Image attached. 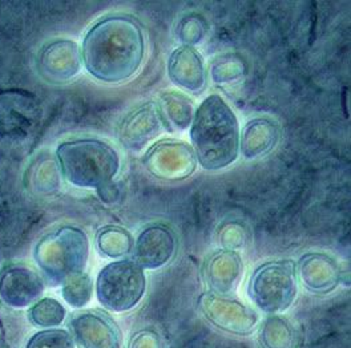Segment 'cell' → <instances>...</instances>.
Returning a JSON list of instances; mask_svg holds the SVG:
<instances>
[{
  "label": "cell",
  "mask_w": 351,
  "mask_h": 348,
  "mask_svg": "<svg viewBox=\"0 0 351 348\" xmlns=\"http://www.w3.org/2000/svg\"><path fill=\"white\" fill-rule=\"evenodd\" d=\"M88 73L107 84L131 80L145 58V36L140 22L125 14L101 18L88 29L82 44Z\"/></svg>",
  "instance_id": "obj_1"
},
{
  "label": "cell",
  "mask_w": 351,
  "mask_h": 348,
  "mask_svg": "<svg viewBox=\"0 0 351 348\" xmlns=\"http://www.w3.org/2000/svg\"><path fill=\"white\" fill-rule=\"evenodd\" d=\"M100 305L112 312H125L138 305L145 295L147 277L132 258H123L104 266L96 279Z\"/></svg>",
  "instance_id": "obj_5"
},
{
  "label": "cell",
  "mask_w": 351,
  "mask_h": 348,
  "mask_svg": "<svg viewBox=\"0 0 351 348\" xmlns=\"http://www.w3.org/2000/svg\"><path fill=\"white\" fill-rule=\"evenodd\" d=\"M178 240L175 232L167 225L154 223L140 232L134 240L132 260L143 270L164 267L175 258Z\"/></svg>",
  "instance_id": "obj_11"
},
{
  "label": "cell",
  "mask_w": 351,
  "mask_h": 348,
  "mask_svg": "<svg viewBox=\"0 0 351 348\" xmlns=\"http://www.w3.org/2000/svg\"><path fill=\"white\" fill-rule=\"evenodd\" d=\"M82 66L80 47L76 42L68 39L45 44L36 60L39 75L51 84L68 83L79 75Z\"/></svg>",
  "instance_id": "obj_10"
},
{
  "label": "cell",
  "mask_w": 351,
  "mask_h": 348,
  "mask_svg": "<svg viewBox=\"0 0 351 348\" xmlns=\"http://www.w3.org/2000/svg\"><path fill=\"white\" fill-rule=\"evenodd\" d=\"M96 193L104 203H116L121 198V188L113 179L108 184L97 188Z\"/></svg>",
  "instance_id": "obj_28"
},
{
  "label": "cell",
  "mask_w": 351,
  "mask_h": 348,
  "mask_svg": "<svg viewBox=\"0 0 351 348\" xmlns=\"http://www.w3.org/2000/svg\"><path fill=\"white\" fill-rule=\"evenodd\" d=\"M25 348H76L68 330L45 328L31 336Z\"/></svg>",
  "instance_id": "obj_25"
},
{
  "label": "cell",
  "mask_w": 351,
  "mask_h": 348,
  "mask_svg": "<svg viewBox=\"0 0 351 348\" xmlns=\"http://www.w3.org/2000/svg\"><path fill=\"white\" fill-rule=\"evenodd\" d=\"M168 76L177 87L199 95L208 84V72L202 55L195 47L180 45L168 59Z\"/></svg>",
  "instance_id": "obj_13"
},
{
  "label": "cell",
  "mask_w": 351,
  "mask_h": 348,
  "mask_svg": "<svg viewBox=\"0 0 351 348\" xmlns=\"http://www.w3.org/2000/svg\"><path fill=\"white\" fill-rule=\"evenodd\" d=\"M258 342L263 348H293L295 343L294 328L285 318L270 315L261 325Z\"/></svg>",
  "instance_id": "obj_20"
},
{
  "label": "cell",
  "mask_w": 351,
  "mask_h": 348,
  "mask_svg": "<svg viewBox=\"0 0 351 348\" xmlns=\"http://www.w3.org/2000/svg\"><path fill=\"white\" fill-rule=\"evenodd\" d=\"M28 321L36 327L56 328L66 321L64 306L53 298H43L28 310Z\"/></svg>",
  "instance_id": "obj_22"
},
{
  "label": "cell",
  "mask_w": 351,
  "mask_h": 348,
  "mask_svg": "<svg viewBox=\"0 0 351 348\" xmlns=\"http://www.w3.org/2000/svg\"><path fill=\"white\" fill-rule=\"evenodd\" d=\"M162 129H165V127L157 105L148 103L133 110L123 120L119 138L127 149L137 152L144 149Z\"/></svg>",
  "instance_id": "obj_15"
},
{
  "label": "cell",
  "mask_w": 351,
  "mask_h": 348,
  "mask_svg": "<svg viewBox=\"0 0 351 348\" xmlns=\"http://www.w3.org/2000/svg\"><path fill=\"white\" fill-rule=\"evenodd\" d=\"M95 245L100 256L112 260H123L132 254L134 240L127 229L108 225L97 232Z\"/></svg>",
  "instance_id": "obj_19"
},
{
  "label": "cell",
  "mask_w": 351,
  "mask_h": 348,
  "mask_svg": "<svg viewBox=\"0 0 351 348\" xmlns=\"http://www.w3.org/2000/svg\"><path fill=\"white\" fill-rule=\"evenodd\" d=\"M240 123L230 105L219 96H208L195 110L189 127L191 147L205 171L219 172L240 156Z\"/></svg>",
  "instance_id": "obj_2"
},
{
  "label": "cell",
  "mask_w": 351,
  "mask_h": 348,
  "mask_svg": "<svg viewBox=\"0 0 351 348\" xmlns=\"http://www.w3.org/2000/svg\"><path fill=\"white\" fill-rule=\"evenodd\" d=\"M280 140V128L269 117L249 120L240 133V153L246 160H256L271 152Z\"/></svg>",
  "instance_id": "obj_17"
},
{
  "label": "cell",
  "mask_w": 351,
  "mask_h": 348,
  "mask_svg": "<svg viewBox=\"0 0 351 348\" xmlns=\"http://www.w3.org/2000/svg\"><path fill=\"white\" fill-rule=\"evenodd\" d=\"M68 331L77 348H124L120 327L100 310L73 314L68 322Z\"/></svg>",
  "instance_id": "obj_9"
},
{
  "label": "cell",
  "mask_w": 351,
  "mask_h": 348,
  "mask_svg": "<svg viewBox=\"0 0 351 348\" xmlns=\"http://www.w3.org/2000/svg\"><path fill=\"white\" fill-rule=\"evenodd\" d=\"M197 306L201 315L212 326L228 334L246 336L258 323V314L230 295L206 291L198 298Z\"/></svg>",
  "instance_id": "obj_7"
},
{
  "label": "cell",
  "mask_w": 351,
  "mask_h": 348,
  "mask_svg": "<svg viewBox=\"0 0 351 348\" xmlns=\"http://www.w3.org/2000/svg\"><path fill=\"white\" fill-rule=\"evenodd\" d=\"M143 165L156 178L181 181L195 173L197 160L191 145L176 140H162L144 154Z\"/></svg>",
  "instance_id": "obj_8"
},
{
  "label": "cell",
  "mask_w": 351,
  "mask_h": 348,
  "mask_svg": "<svg viewBox=\"0 0 351 348\" xmlns=\"http://www.w3.org/2000/svg\"><path fill=\"white\" fill-rule=\"evenodd\" d=\"M208 31L209 24L206 19L199 14L192 12L185 15L177 23L176 36L181 42V45L195 47L196 44L201 43L205 39Z\"/></svg>",
  "instance_id": "obj_24"
},
{
  "label": "cell",
  "mask_w": 351,
  "mask_h": 348,
  "mask_svg": "<svg viewBox=\"0 0 351 348\" xmlns=\"http://www.w3.org/2000/svg\"><path fill=\"white\" fill-rule=\"evenodd\" d=\"M156 105L167 131H185L191 127L195 105L186 95L175 90L164 92Z\"/></svg>",
  "instance_id": "obj_18"
},
{
  "label": "cell",
  "mask_w": 351,
  "mask_h": 348,
  "mask_svg": "<svg viewBox=\"0 0 351 348\" xmlns=\"http://www.w3.org/2000/svg\"><path fill=\"white\" fill-rule=\"evenodd\" d=\"M243 275L241 256L234 250H219L210 256L204 269V278L209 291L230 295L236 291Z\"/></svg>",
  "instance_id": "obj_16"
},
{
  "label": "cell",
  "mask_w": 351,
  "mask_h": 348,
  "mask_svg": "<svg viewBox=\"0 0 351 348\" xmlns=\"http://www.w3.org/2000/svg\"><path fill=\"white\" fill-rule=\"evenodd\" d=\"M237 237H245V232H242L241 226L237 223H229L226 225V229L221 232V240L222 245L228 250H234L239 249L243 245V240L236 238Z\"/></svg>",
  "instance_id": "obj_27"
},
{
  "label": "cell",
  "mask_w": 351,
  "mask_h": 348,
  "mask_svg": "<svg viewBox=\"0 0 351 348\" xmlns=\"http://www.w3.org/2000/svg\"><path fill=\"white\" fill-rule=\"evenodd\" d=\"M297 278L313 294L326 295L342 282V267L332 257L322 253H307L295 263Z\"/></svg>",
  "instance_id": "obj_14"
},
{
  "label": "cell",
  "mask_w": 351,
  "mask_h": 348,
  "mask_svg": "<svg viewBox=\"0 0 351 348\" xmlns=\"http://www.w3.org/2000/svg\"><path fill=\"white\" fill-rule=\"evenodd\" d=\"M95 284L92 278L86 274H77L68 278L66 282L62 284V294L68 305L75 308H82L87 306L93 294Z\"/></svg>",
  "instance_id": "obj_23"
},
{
  "label": "cell",
  "mask_w": 351,
  "mask_h": 348,
  "mask_svg": "<svg viewBox=\"0 0 351 348\" xmlns=\"http://www.w3.org/2000/svg\"><path fill=\"white\" fill-rule=\"evenodd\" d=\"M45 282L25 266H10L0 274V301L12 308L34 305L43 295Z\"/></svg>",
  "instance_id": "obj_12"
},
{
  "label": "cell",
  "mask_w": 351,
  "mask_h": 348,
  "mask_svg": "<svg viewBox=\"0 0 351 348\" xmlns=\"http://www.w3.org/2000/svg\"><path fill=\"white\" fill-rule=\"evenodd\" d=\"M249 297L260 310L278 315L290 308L298 294V278L293 261L266 262L253 273Z\"/></svg>",
  "instance_id": "obj_6"
},
{
  "label": "cell",
  "mask_w": 351,
  "mask_h": 348,
  "mask_svg": "<svg viewBox=\"0 0 351 348\" xmlns=\"http://www.w3.org/2000/svg\"><path fill=\"white\" fill-rule=\"evenodd\" d=\"M130 348H164V343L154 330L145 328L137 331L132 336Z\"/></svg>",
  "instance_id": "obj_26"
},
{
  "label": "cell",
  "mask_w": 351,
  "mask_h": 348,
  "mask_svg": "<svg viewBox=\"0 0 351 348\" xmlns=\"http://www.w3.org/2000/svg\"><path fill=\"white\" fill-rule=\"evenodd\" d=\"M60 173L69 184L82 189H97L116 178L120 156L106 141L79 138L60 144L56 149Z\"/></svg>",
  "instance_id": "obj_3"
},
{
  "label": "cell",
  "mask_w": 351,
  "mask_h": 348,
  "mask_svg": "<svg viewBox=\"0 0 351 348\" xmlns=\"http://www.w3.org/2000/svg\"><path fill=\"white\" fill-rule=\"evenodd\" d=\"M247 72L246 62L237 53L219 56L209 68L210 79L217 86H228L240 82Z\"/></svg>",
  "instance_id": "obj_21"
},
{
  "label": "cell",
  "mask_w": 351,
  "mask_h": 348,
  "mask_svg": "<svg viewBox=\"0 0 351 348\" xmlns=\"http://www.w3.org/2000/svg\"><path fill=\"white\" fill-rule=\"evenodd\" d=\"M45 284L62 286L68 278L84 273L89 258L87 234L73 226H63L45 234L34 250Z\"/></svg>",
  "instance_id": "obj_4"
}]
</instances>
